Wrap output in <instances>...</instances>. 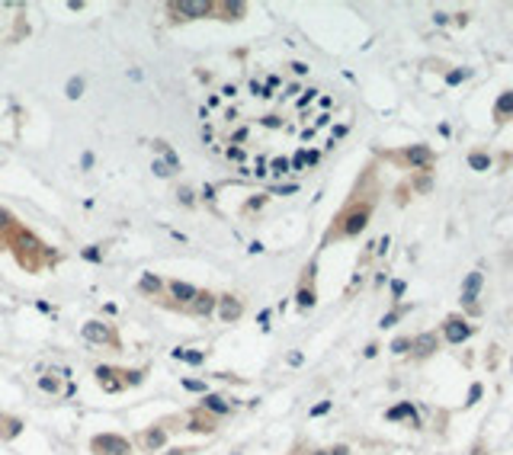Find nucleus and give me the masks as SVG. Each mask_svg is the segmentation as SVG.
<instances>
[{
    "mask_svg": "<svg viewBox=\"0 0 513 455\" xmlns=\"http://www.w3.org/2000/svg\"><path fill=\"white\" fill-rule=\"evenodd\" d=\"M97 378L106 391H122V388H132L145 378V372L138 369H112V365H100L97 369Z\"/></svg>",
    "mask_w": 513,
    "mask_h": 455,
    "instance_id": "obj_3",
    "label": "nucleus"
},
{
    "mask_svg": "<svg viewBox=\"0 0 513 455\" xmlns=\"http://www.w3.org/2000/svg\"><path fill=\"white\" fill-rule=\"evenodd\" d=\"M468 74H471L468 67H462V71H449V74H446V84H462Z\"/></svg>",
    "mask_w": 513,
    "mask_h": 455,
    "instance_id": "obj_23",
    "label": "nucleus"
},
{
    "mask_svg": "<svg viewBox=\"0 0 513 455\" xmlns=\"http://www.w3.org/2000/svg\"><path fill=\"white\" fill-rule=\"evenodd\" d=\"M186 388H190V391H205V385H202V382H196V378H186Z\"/></svg>",
    "mask_w": 513,
    "mask_h": 455,
    "instance_id": "obj_31",
    "label": "nucleus"
},
{
    "mask_svg": "<svg viewBox=\"0 0 513 455\" xmlns=\"http://www.w3.org/2000/svg\"><path fill=\"white\" fill-rule=\"evenodd\" d=\"M84 337L90 343H109V346H122V340L116 337V330H109L106 324H97V321H90V324H84Z\"/></svg>",
    "mask_w": 513,
    "mask_h": 455,
    "instance_id": "obj_11",
    "label": "nucleus"
},
{
    "mask_svg": "<svg viewBox=\"0 0 513 455\" xmlns=\"http://www.w3.org/2000/svg\"><path fill=\"white\" fill-rule=\"evenodd\" d=\"M375 205H379V176H375V167L369 164L366 170L359 173L350 199L343 202V208L334 215L327 234H324L321 244H334V241H347V237H356L362 228L369 225Z\"/></svg>",
    "mask_w": 513,
    "mask_h": 455,
    "instance_id": "obj_1",
    "label": "nucleus"
},
{
    "mask_svg": "<svg viewBox=\"0 0 513 455\" xmlns=\"http://www.w3.org/2000/svg\"><path fill=\"white\" fill-rule=\"evenodd\" d=\"M481 285H484V276L478 273V269H471V273L465 276V282H462V304H468L471 311H475V298H478V292H481Z\"/></svg>",
    "mask_w": 513,
    "mask_h": 455,
    "instance_id": "obj_13",
    "label": "nucleus"
},
{
    "mask_svg": "<svg viewBox=\"0 0 513 455\" xmlns=\"http://www.w3.org/2000/svg\"><path fill=\"white\" fill-rule=\"evenodd\" d=\"M391 295H395V298H401V295H404V282H401V279L391 282Z\"/></svg>",
    "mask_w": 513,
    "mask_h": 455,
    "instance_id": "obj_32",
    "label": "nucleus"
},
{
    "mask_svg": "<svg viewBox=\"0 0 513 455\" xmlns=\"http://www.w3.org/2000/svg\"><path fill=\"white\" fill-rule=\"evenodd\" d=\"M234 455H241V452H234Z\"/></svg>",
    "mask_w": 513,
    "mask_h": 455,
    "instance_id": "obj_35",
    "label": "nucleus"
},
{
    "mask_svg": "<svg viewBox=\"0 0 513 455\" xmlns=\"http://www.w3.org/2000/svg\"><path fill=\"white\" fill-rule=\"evenodd\" d=\"M327 410H330V401H324V404L311 407V413H314V417H321V413H327Z\"/></svg>",
    "mask_w": 513,
    "mask_h": 455,
    "instance_id": "obj_33",
    "label": "nucleus"
},
{
    "mask_svg": "<svg viewBox=\"0 0 513 455\" xmlns=\"http://www.w3.org/2000/svg\"><path fill=\"white\" fill-rule=\"evenodd\" d=\"M478 398H481V385H471V391H468V401H465V404H475Z\"/></svg>",
    "mask_w": 513,
    "mask_h": 455,
    "instance_id": "obj_30",
    "label": "nucleus"
},
{
    "mask_svg": "<svg viewBox=\"0 0 513 455\" xmlns=\"http://www.w3.org/2000/svg\"><path fill=\"white\" fill-rule=\"evenodd\" d=\"M314 302H318V292H314V260H311L299 279V289H295V304L302 311H308V308H314Z\"/></svg>",
    "mask_w": 513,
    "mask_h": 455,
    "instance_id": "obj_6",
    "label": "nucleus"
},
{
    "mask_svg": "<svg viewBox=\"0 0 513 455\" xmlns=\"http://www.w3.org/2000/svg\"><path fill=\"white\" fill-rule=\"evenodd\" d=\"M167 13L173 19H202L215 13V3L212 0H173V3H167Z\"/></svg>",
    "mask_w": 513,
    "mask_h": 455,
    "instance_id": "obj_4",
    "label": "nucleus"
},
{
    "mask_svg": "<svg viewBox=\"0 0 513 455\" xmlns=\"http://www.w3.org/2000/svg\"><path fill=\"white\" fill-rule=\"evenodd\" d=\"M404 311H408V308H395V311H391V314H385V317H382V327H391V324H395L398 317L404 314Z\"/></svg>",
    "mask_w": 513,
    "mask_h": 455,
    "instance_id": "obj_25",
    "label": "nucleus"
},
{
    "mask_svg": "<svg viewBox=\"0 0 513 455\" xmlns=\"http://www.w3.org/2000/svg\"><path fill=\"white\" fill-rule=\"evenodd\" d=\"M90 452L97 455H128L132 452V443L119 433H100V436L90 439Z\"/></svg>",
    "mask_w": 513,
    "mask_h": 455,
    "instance_id": "obj_5",
    "label": "nucleus"
},
{
    "mask_svg": "<svg viewBox=\"0 0 513 455\" xmlns=\"http://www.w3.org/2000/svg\"><path fill=\"white\" fill-rule=\"evenodd\" d=\"M388 157H395V160H408V164L410 167H420V170H427V167L430 164H433V160H436V154L433 151H430V148L427 145H410L408 148V151H404V154H388Z\"/></svg>",
    "mask_w": 513,
    "mask_h": 455,
    "instance_id": "obj_8",
    "label": "nucleus"
},
{
    "mask_svg": "<svg viewBox=\"0 0 513 455\" xmlns=\"http://www.w3.org/2000/svg\"><path fill=\"white\" fill-rule=\"evenodd\" d=\"M186 430H193V433H215V430H218V413H208L205 407H199V410L190 413V426H186Z\"/></svg>",
    "mask_w": 513,
    "mask_h": 455,
    "instance_id": "obj_12",
    "label": "nucleus"
},
{
    "mask_svg": "<svg viewBox=\"0 0 513 455\" xmlns=\"http://www.w3.org/2000/svg\"><path fill=\"white\" fill-rule=\"evenodd\" d=\"M202 407H205L208 413H215V410H221V413H225V410H228V404H225V401H221L218 395H208V398H205V404H202Z\"/></svg>",
    "mask_w": 513,
    "mask_h": 455,
    "instance_id": "obj_22",
    "label": "nucleus"
},
{
    "mask_svg": "<svg viewBox=\"0 0 513 455\" xmlns=\"http://www.w3.org/2000/svg\"><path fill=\"white\" fill-rule=\"evenodd\" d=\"M80 87H84V80H80V77H74L71 84H67V97H80Z\"/></svg>",
    "mask_w": 513,
    "mask_h": 455,
    "instance_id": "obj_28",
    "label": "nucleus"
},
{
    "mask_svg": "<svg viewBox=\"0 0 513 455\" xmlns=\"http://www.w3.org/2000/svg\"><path fill=\"white\" fill-rule=\"evenodd\" d=\"M327 455H350L347 446H334V449H327Z\"/></svg>",
    "mask_w": 513,
    "mask_h": 455,
    "instance_id": "obj_34",
    "label": "nucleus"
},
{
    "mask_svg": "<svg viewBox=\"0 0 513 455\" xmlns=\"http://www.w3.org/2000/svg\"><path fill=\"white\" fill-rule=\"evenodd\" d=\"M215 304H218V314H221V321H228V324H231V321H238V317H241V311H244V308H241V302H238L234 295H221V298H215Z\"/></svg>",
    "mask_w": 513,
    "mask_h": 455,
    "instance_id": "obj_14",
    "label": "nucleus"
},
{
    "mask_svg": "<svg viewBox=\"0 0 513 455\" xmlns=\"http://www.w3.org/2000/svg\"><path fill=\"white\" fill-rule=\"evenodd\" d=\"M39 388H45V391H58V378L42 375V378H39Z\"/></svg>",
    "mask_w": 513,
    "mask_h": 455,
    "instance_id": "obj_24",
    "label": "nucleus"
},
{
    "mask_svg": "<svg viewBox=\"0 0 513 455\" xmlns=\"http://www.w3.org/2000/svg\"><path fill=\"white\" fill-rule=\"evenodd\" d=\"M410 350H414L417 359H427L430 353H436V334H420L410 340Z\"/></svg>",
    "mask_w": 513,
    "mask_h": 455,
    "instance_id": "obj_15",
    "label": "nucleus"
},
{
    "mask_svg": "<svg viewBox=\"0 0 513 455\" xmlns=\"http://www.w3.org/2000/svg\"><path fill=\"white\" fill-rule=\"evenodd\" d=\"M138 292H148L151 298H160V282L154 279V276H145V279L138 282Z\"/></svg>",
    "mask_w": 513,
    "mask_h": 455,
    "instance_id": "obj_21",
    "label": "nucleus"
},
{
    "mask_svg": "<svg viewBox=\"0 0 513 455\" xmlns=\"http://www.w3.org/2000/svg\"><path fill=\"white\" fill-rule=\"evenodd\" d=\"M510 115H513V90H504L501 97H497V103H494V119L507 122Z\"/></svg>",
    "mask_w": 513,
    "mask_h": 455,
    "instance_id": "obj_16",
    "label": "nucleus"
},
{
    "mask_svg": "<svg viewBox=\"0 0 513 455\" xmlns=\"http://www.w3.org/2000/svg\"><path fill=\"white\" fill-rule=\"evenodd\" d=\"M19 430H23V423H19V420L3 417V413H0V436H3V439H13Z\"/></svg>",
    "mask_w": 513,
    "mask_h": 455,
    "instance_id": "obj_19",
    "label": "nucleus"
},
{
    "mask_svg": "<svg viewBox=\"0 0 513 455\" xmlns=\"http://www.w3.org/2000/svg\"><path fill=\"white\" fill-rule=\"evenodd\" d=\"M443 337H446L449 343H465L471 337V324L465 321V317L452 314V317H446V324H443Z\"/></svg>",
    "mask_w": 513,
    "mask_h": 455,
    "instance_id": "obj_10",
    "label": "nucleus"
},
{
    "mask_svg": "<svg viewBox=\"0 0 513 455\" xmlns=\"http://www.w3.org/2000/svg\"><path fill=\"white\" fill-rule=\"evenodd\" d=\"M408 346H410V337H398V340L391 343V353H408Z\"/></svg>",
    "mask_w": 513,
    "mask_h": 455,
    "instance_id": "obj_26",
    "label": "nucleus"
},
{
    "mask_svg": "<svg viewBox=\"0 0 513 455\" xmlns=\"http://www.w3.org/2000/svg\"><path fill=\"white\" fill-rule=\"evenodd\" d=\"M167 292H170L173 302H164V304H170V308H177V311H186L202 289H196V285H190V282H180V279H170V282H167Z\"/></svg>",
    "mask_w": 513,
    "mask_h": 455,
    "instance_id": "obj_7",
    "label": "nucleus"
},
{
    "mask_svg": "<svg viewBox=\"0 0 513 455\" xmlns=\"http://www.w3.org/2000/svg\"><path fill=\"white\" fill-rule=\"evenodd\" d=\"M468 167H471V170H478V173H484L491 167V157L484 151H471L468 154Z\"/></svg>",
    "mask_w": 513,
    "mask_h": 455,
    "instance_id": "obj_20",
    "label": "nucleus"
},
{
    "mask_svg": "<svg viewBox=\"0 0 513 455\" xmlns=\"http://www.w3.org/2000/svg\"><path fill=\"white\" fill-rule=\"evenodd\" d=\"M215 13H218V19L225 16V19H241L247 13V6L244 3H215Z\"/></svg>",
    "mask_w": 513,
    "mask_h": 455,
    "instance_id": "obj_18",
    "label": "nucleus"
},
{
    "mask_svg": "<svg viewBox=\"0 0 513 455\" xmlns=\"http://www.w3.org/2000/svg\"><path fill=\"white\" fill-rule=\"evenodd\" d=\"M154 173H157V176H167V173H177V170H173L167 160H157V164H154Z\"/></svg>",
    "mask_w": 513,
    "mask_h": 455,
    "instance_id": "obj_27",
    "label": "nucleus"
},
{
    "mask_svg": "<svg viewBox=\"0 0 513 455\" xmlns=\"http://www.w3.org/2000/svg\"><path fill=\"white\" fill-rule=\"evenodd\" d=\"M385 417H388V420H410V423L417 426V410H414V404H410V401H404V404L391 407Z\"/></svg>",
    "mask_w": 513,
    "mask_h": 455,
    "instance_id": "obj_17",
    "label": "nucleus"
},
{
    "mask_svg": "<svg viewBox=\"0 0 513 455\" xmlns=\"http://www.w3.org/2000/svg\"><path fill=\"white\" fill-rule=\"evenodd\" d=\"M164 443H167V426H164V420H157V423L148 426L145 433H138V446H141V449H148V452L164 449Z\"/></svg>",
    "mask_w": 513,
    "mask_h": 455,
    "instance_id": "obj_9",
    "label": "nucleus"
},
{
    "mask_svg": "<svg viewBox=\"0 0 513 455\" xmlns=\"http://www.w3.org/2000/svg\"><path fill=\"white\" fill-rule=\"evenodd\" d=\"M0 244L13 250L16 263L26 269V273H39L45 263H55V253H51L29 228L19 225V221H13V225H6L0 231Z\"/></svg>",
    "mask_w": 513,
    "mask_h": 455,
    "instance_id": "obj_2",
    "label": "nucleus"
},
{
    "mask_svg": "<svg viewBox=\"0 0 513 455\" xmlns=\"http://www.w3.org/2000/svg\"><path fill=\"white\" fill-rule=\"evenodd\" d=\"M13 221H16V218H13V215L6 212V208H0V231H3L6 225H13Z\"/></svg>",
    "mask_w": 513,
    "mask_h": 455,
    "instance_id": "obj_29",
    "label": "nucleus"
}]
</instances>
